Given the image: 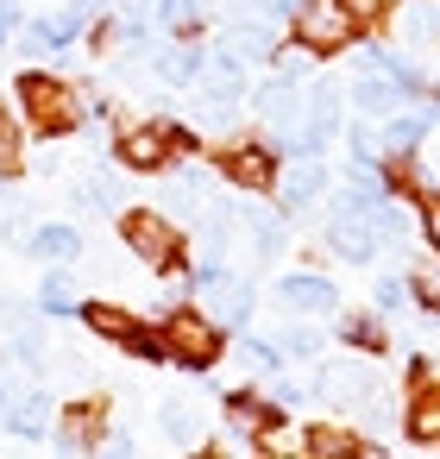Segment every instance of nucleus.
<instances>
[{
  "label": "nucleus",
  "mask_w": 440,
  "mask_h": 459,
  "mask_svg": "<svg viewBox=\"0 0 440 459\" xmlns=\"http://www.w3.org/2000/svg\"><path fill=\"white\" fill-rule=\"evenodd\" d=\"M402 239L409 233L384 202H371L365 214H327V252L346 264H371V258H384V246H402Z\"/></svg>",
  "instance_id": "obj_1"
},
{
  "label": "nucleus",
  "mask_w": 440,
  "mask_h": 459,
  "mask_svg": "<svg viewBox=\"0 0 440 459\" xmlns=\"http://www.w3.org/2000/svg\"><path fill=\"white\" fill-rule=\"evenodd\" d=\"M164 346H170L177 365L208 371V365H220V352H227V327H220L208 308H170V315H164Z\"/></svg>",
  "instance_id": "obj_2"
},
{
  "label": "nucleus",
  "mask_w": 440,
  "mask_h": 459,
  "mask_svg": "<svg viewBox=\"0 0 440 459\" xmlns=\"http://www.w3.org/2000/svg\"><path fill=\"white\" fill-rule=\"evenodd\" d=\"M289 26H296V39H302L315 57L352 51V39H358V20L346 13V0H296Z\"/></svg>",
  "instance_id": "obj_3"
},
{
  "label": "nucleus",
  "mask_w": 440,
  "mask_h": 459,
  "mask_svg": "<svg viewBox=\"0 0 440 459\" xmlns=\"http://www.w3.org/2000/svg\"><path fill=\"white\" fill-rule=\"evenodd\" d=\"M120 239H126V252H133L139 264H151V271H164V264H177V258H183L177 221H170L164 208H133V214L120 221Z\"/></svg>",
  "instance_id": "obj_4"
},
{
  "label": "nucleus",
  "mask_w": 440,
  "mask_h": 459,
  "mask_svg": "<svg viewBox=\"0 0 440 459\" xmlns=\"http://www.w3.org/2000/svg\"><path fill=\"white\" fill-rule=\"evenodd\" d=\"M20 101H26V120L39 133H70L82 120V101L70 95V82L57 76H20Z\"/></svg>",
  "instance_id": "obj_5"
},
{
  "label": "nucleus",
  "mask_w": 440,
  "mask_h": 459,
  "mask_svg": "<svg viewBox=\"0 0 440 459\" xmlns=\"http://www.w3.org/2000/svg\"><path fill=\"white\" fill-rule=\"evenodd\" d=\"M239 95H246V57L239 51H214L202 64V120H227Z\"/></svg>",
  "instance_id": "obj_6"
},
{
  "label": "nucleus",
  "mask_w": 440,
  "mask_h": 459,
  "mask_svg": "<svg viewBox=\"0 0 440 459\" xmlns=\"http://www.w3.org/2000/svg\"><path fill=\"white\" fill-rule=\"evenodd\" d=\"M195 290H202V308L233 333V327H246L252 321V283L246 277H227V271H208V277H195Z\"/></svg>",
  "instance_id": "obj_7"
},
{
  "label": "nucleus",
  "mask_w": 440,
  "mask_h": 459,
  "mask_svg": "<svg viewBox=\"0 0 440 459\" xmlns=\"http://www.w3.org/2000/svg\"><path fill=\"white\" fill-rule=\"evenodd\" d=\"M114 152H120L126 170H170V158H177L170 126H126V133L114 139Z\"/></svg>",
  "instance_id": "obj_8"
},
{
  "label": "nucleus",
  "mask_w": 440,
  "mask_h": 459,
  "mask_svg": "<svg viewBox=\"0 0 440 459\" xmlns=\"http://www.w3.org/2000/svg\"><path fill=\"white\" fill-rule=\"evenodd\" d=\"M220 177H227L233 189L264 195V189L277 183V158H271L264 145H233V152H220Z\"/></svg>",
  "instance_id": "obj_9"
},
{
  "label": "nucleus",
  "mask_w": 440,
  "mask_h": 459,
  "mask_svg": "<svg viewBox=\"0 0 440 459\" xmlns=\"http://www.w3.org/2000/svg\"><path fill=\"white\" fill-rule=\"evenodd\" d=\"M327 195V170H321V158H289V170L277 177V202H283V214H302V208H315Z\"/></svg>",
  "instance_id": "obj_10"
},
{
  "label": "nucleus",
  "mask_w": 440,
  "mask_h": 459,
  "mask_svg": "<svg viewBox=\"0 0 440 459\" xmlns=\"http://www.w3.org/2000/svg\"><path fill=\"white\" fill-rule=\"evenodd\" d=\"M252 101H258L264 126H271L277 139H283V133H296V120H302V95H296V82H289V76L258 82V89H252Z\"/></svg>",
  "instance_id": "obj_11"
},
{
  "label": "nucleus",
  "mask_w": 440,
  "mask_h": 459,
  "mask_svg": "<svg viewBox=\"0 0 440 459\" xmlns=\"http://www.w3.org/2000/svg\"><path fill=\"white\" fill-rule=\"evenodd\" d=\"M277 302L296 308V315H327V308L340 302V290H333L327 277H315V271H289V277L277 283Z\"/></svg>",
  "instance_id": "obj_12"
},
{
  "label": "nucleus",
  "mask_w": 440,
  "mask_h": 459,
  "mask_svg": "<svg viewBox=\"0 0 440 459\" xmlns=\"http://www.w3.org/2000/svg\"><path fill=\"white\" fill-rule=\"evenodd\" d=\"M283 409L271 403V396H258V390H233L227 396V428L239 434V446H258V434H264V421H277Z\"/></svg>",
  "instance_id": "obj_13"
},
{
  "label": "nucleus",
  "mask_w": 440,
  "mask_h": 459,
  "mask_svg": "<svg viewBox=\"0 0 440 459\" xmlns=\"http://www.w3.org/2000/svg\"><path fill=\"white\" fill-rule=\"evenodd\" d=\"M101 428H108V403L89 396V403H76V409L64 415L57 446H64V453H95V446H101Z\"/></svg>",
  "instance_id": "obj_14"
},
{
  "label": "nucleus",
  "mask_w": 440,
  "mask_h": 459,
  "mask_svg": "<svg viewBox=\"0 0 440 459\" xmlns=\"http://www.w3.org/2000/svg\"><path fill=\"white\" fill-rule=\"evenodd\" d=\"M346 101H352L365 120H390V114H396V101H402V89H396L384 70H358V76H352V89H346Z\"/></svg>",
  "instance_id": "obj_15"
},
{
  "label": "nucleus",
  "mask_w": 440,
  "mask_h": 459,
  "mask_svg": "<svg viewBox=\"0 0 440 459\" xmlns=\"http://www.w3.org/2000/svg\"><path fill=\"white\" fill-rule=\"evenodd\" d=\"M402 434L421 440V446H440V384H434V377L415 384V396H409V409H402Z\"/></svg>",
  "instance_id": "obj_16"
},
{
  "label": "nucleus",
  "mask_w": 440,
  "mask_h": 459,
  "mask_svg": "<svg viewBox=\"0 0 440 459\" xmlns=\"http://www.w3.org/2000/svg\"><path fill=\"white\" fill-rule=\"evenodd\" d=\"M26 252H32V258H45V264H76V252H82V233H76L70 221H51V227H32Z\"/></svg>",
  "instance_id": "obj_17"
},
{
  "label": "nucleus",
  "mask_w": 440,
  "mask_h": 459,
  "mask_svg": "<svg viewBox=\"0 0 440 459\" xmlns=\"http://www.w3.org/2000/svg\"><path fill=\"white\" fill-rule=\"evenodd\" d=\"M220 39H227L239 57H252V64H271V57H277V32H271V20H233Z\"/></svg>",
  "instance_id": "obj_18"
},
{
  "label": "nucleus",
  "mask_w": 440,
  "mask_h": 459,
  "mask_svg": "<svg viewBox=\"0 0 440 459\" xmlns=\"http://www.w3.org/2000/svg\"><path fill=\"white\" fill-rule=\"evenodd\" d=\"M202 64H208V57H202L195 45H158V51H151V70H158V82H170V89L195 82Z\"/></svg>",
  "instance_id": "obj_19"
},
{
  "label": "nucleus",
  "mask_w": 440,
  "mask_h": 459,
  "mask_svg": "<svg viewBox=\"0 0 440 459\" xmlns=\"http://www.w3.org/2000/svg\"><path fill=\"white\" fill-rule=\"evenodd\" d=\"M321 390H327V396H352V409H365V403L377 396L371 365H327V371H321Z\"/></svg>",
  "instance_id": "obj_20"
},
{
  "label": "nucleus",
  "mask_w": 440,
  "mask_h": 459,
  "mask_svg": "<svg viewBox=\"0 0 440 459\" xmlns=\"http://www.w3.org/2000/svg\"><path fill=\"white\" fill-rule=\"evenodd\" d=\"M70 202H76L82 214H114V208H120V183H114L108 170H89V177L70 189Z\"/></svg>",
  "instance_id": "obj_21"
},
{
  "label": "nucleus",
  "mask_w": 440,
  "mask_h": 459,
  "mask_svg": "<svg viewBox=\"0 0 440 459\" xmlns=\"http://www.w3.org/2000/svg\"><path fill=\"white\" fill-rule=\"evenodd\" d=\"M82 321H89V327H95L101 340H114V346H126V333L139 327V321H133V315H126L120 302H82Z\"/></svg>",
  "instance_id": "obj_22"
},
{
  "label": "nucleus",
  "mask_w": 440,
  "mask_h": 459,
  "mask_svg": "<svg viewBox=\"0 0 440 459\" xmlns=\"http://www.w3.org/2000/svg\"><path fill=\"white\" fill-rule=\"evenodd\" d=\"M13 434H20V440H45V434H51V396H45V390H26V396H20Z\"/></svg>",
  "instance_id": "obj_23"
},
{
  "label": "nucleus",
  "mask_w": 440,
  "mask_h": 459,
  "mask_svg": "<svg viewBox=\"0 0 440 459\" xmlns=\"http://www.w3.org/2000/svg\"><path fill=\"white\" fill-rule=\"evenodd\" d=\"M158 434H164L170 446H202V421H195V409H183L177 396L158 409Z\"/></svg>",
  "instance_id": "obj_24"
},
{
  "label": "nucleus",
  "mask_w": 440,
  "mask_h": 459,
  "mask_svg": "<svg viewBox=\"0 0 440 459\" xmlns=\"http://www.w3.org/2000/svg\"><path fill=\"white\" fill-rule=\"evenodd\" d=\"M308 453H321V459H352V453H377V446H365V440L346 434V428H308Z\"/></svg>",
  "instance_id": "obj_25"
},
{
  "label": "nucleus",
  "mask_w": 440,
  "mask_h": 459,
  "mask_svg": "<svg viewBox=\"0 0 440 459\" xmlns=\"http://www.w3.org/2000/svg\"><path fill=\"white\" fill-rule=\"evenodd\" d=\"M340 333H346V346H352V352H365V359H377V352H384V321H377V315H346V321H340Z\"/></svg>",
  "instance_id": "obj_26"
},
{
  "label": "nucleus",
  "mask_w": 440,
  "mask_h": 459,
  "mask_svg": "<svg viewBox=\"0 0 440 459\" xmlns=\"http://www.w3.org/2000/svg\"><path fill=\"white\" fill-rule=\"evenodd\" d=\"M402 39L409 45H440V7H427V0L402 7Z\"/></svg>",
  "instance_id": "obj_27"
},
{
  "label": "nucleus",
  "mask_w": 440,
  "mask_h": 459,
  "mask_svg": "<svg viewBox=\"0 0 440 459\" xmlns=\"http://www.w3.org/2000/svg\"><path fill=\"white\" fill-rule=\"evenodd\" d=\"M246 233H252L258 258H277V252H283V239H289V233H283V221H277V214H258V208L246 214Z\"/></svg>",
  "instance_id": "obj_28"
},
{
  "label": "nucleus",
  "mask_w": 440,
  "mask_h": 459,
  "mask_svg": "<svg viewBox=\"0 0 440 459\" xmlns=\"http://www.w3.org/2000/svg\"><path fill=\"white\" fill-rule=\"evenodd\" d=\"M39 308H45V315H76V308H82V302H76V283H70L64 271H51V277L39 283Z\"/></svg>",
  "instance_id": "obj_29"
},
{
  "label": "nucleus",
  "mask_w": 440,
  "mask_h": 459,
  "mask_svg": "<svg viewBox=\"0 0 440 459\" xmlns=\"http://www.w3.org/2000/svg\"><path fill=\"white\" fill-rule=\"evenodd\" d=\"M258 446H264V453H283V459H296V453H308V428H283V415H277V421H264Z\"/></svg>",
  "instance_id": "obj_30"
},
{
  "label": "nucleus",
  "mask_w": 440,
  "mask_h": 459,
  "mask_svg": "<svg viewBox=\"0 0 440 459\" xmlns=\"http://www.w3.org/2000/svg\"><path fill=\"white\" fill-rule=\"evenodd\" d=\"M151 20L164 32H195L202 26V7H195V0H151Z\"/></svg>",
  "instance_id": "obj_31"
},
{
  "label": "nucleus",
  "mask_w": 440,
  "mask_h": 459,
  "mask_svg": "<svg viewBox=\"0 0 440 459\" xmlns=\"http://www.w3.org/2000/svg\"><path fill=\"white\" fill-rule=\"evenodd\" d=\"M0 177H20V126L7 108H0Z\"/></svg>",
  "instance_id": "obj_32"
},
{
  "label": "nucleus",
  "mask_w": 440,
  "mask_h": 459,
  "mask_svg": "<svg viewBox=\"0 0 440 459\" xmlns=\"http://www.w3.org/2000/svg\"><path fill=\"white\" fill-rule=\"evenodd\" d=\"M308 64H315V51L296 39V45H277V76H289V82H302L308 76Z\"/></svg>",
  "instance_id": "obj_33"
},
{
  "label": "nucleus",
  "mask_w": 440,
  "mask_h": 459,
  "mask_svg": "<svg viewBox=\"0 0 440 459\" xmlns=\"http://www.w3.org/2000/svg\"><path fill=\"white\" fill-rule=\"evenodd\" d=\"M126 352H133V359H170L164 327H133V333H126Z\"/></svg>",
  "instance_id": "obj_34"
},
{
  "label": "nucleus",
  "mask_w": 440,
  "mask_h": 459,
  "mask_svg": "<svg viewBox=\"0 0 440 459\" xmlns=\"http://www.w3.org/2000/svg\"><path fill=\"white\" fill-rule=\"evenodd\" d=\"M277 346H283V359H321V333L315 327H289Z\"/></svg>",
  "instance_id": "obj_35"
},
{
  "label": "nucleus",
  "mask_w": 440,
  "mask_h": 459,
  "mask_svg": "<svg viewBox=\"0 0 440 459\" xmlns=\"http://www.w3.org/2000/svg\"><path fill=\"white\" fill-rule=\"evenodd\" d=\"M239 359H246L252 371H277V365H283V346H277V340H246Z\"/></svg>",
  "instance_id": "obj_36"
},
{
  "label": "nucleus",
  "mask_w": 440,
  "mask_h": 459,
  "mask_svg": "<svg viewBox=\"0 0 440 459\" xmlns=\"http://www.w3.org/2000/svg\"><path fill=\"white\" fill-rule=\"evenodd\" d=\"M409 296H415L421 308H434V315H440V264L415 271V277H409Z\"/></svg>",
  "instance_id": "obj_37"
},
{
  "label": "nucleus",
  "mask_w": 440,
  "mask_h": 459,
  "mask_svg": "<svg viewBox=\"0 0 440 459\" xmlns=\"http://www.w3.org/2000/svg\"><path fill=\"white\" fill-rule=\"evenodd\" d=\"M396 308H409V283L402 277H384L377 283V315H396Z\"/></svg>",
  "instance_id": "obj_38"
},
{
  "label": "nucleus",
  "mask_w": 440,
  "mask_h": 459,
  "mask_svg": "<svg viewBox=\"0 0 440 459\" xmlns=\"http://www.w3.org/2000/svg\"><path fill=\"white\" fill-rule=\"evenodd\" d=\"M421 239L427 252H440V195H421Z\"/></svg>",
  "instance_id": "obj_39"
},
{
  "label": "nucleus",
  "mask_w": 440,
  "mask_h": 459,
  "mask_svg": "<svg viewBox=\"0 0 440 459\" xmlns=\"http://www.w3.org/2000/svg\"><path fill=\"white\" fill-rule=\"evenodd\" d=\"M390 7H396V0H346V13H352L358 26H371V20H384Z\"/></svg>",
  "instance_id": "obj_40"
},
{
  "label": "nucleus",
  "mask_w": 440,
  "mask_h": 459,
  "mask_svg": "<svg viewBox=\"0 0 440 459\" xmlns=\"http://www.w3.org/2000/svg\"><path fill=\"white\" fill-rule=\"evenodd\" d=\"M13 409H20V396H13V384H0V428H13Z\"/></svg>",
  "instance_id": "obj_41"
},
{
  "label": "nucleus",
  "mask_w": 440,
  "mask_h": 459,
  "mask_svg": "<svg viewBox=\"0 0 440 459\" xmlns=\"http://www.w3.org/2000/svg\"><path fill=\"white\" fill-rule=\"evenodd\" d=\"M271 403H277V409H296V403H302V390H296V384H277V390H271Z\"/></svg>",
  "instance_id": "obj_42"
},
{
  "label": "nucleus",
  "mask_w": 440,
  "mask_h": 459,
  "mask_svg": "<svg viewBox=\"0 0 440 459\" xmlns=\"http://www.w3.org/2000/svg\"><path fill=\"white\" fill-rule=\"evenodd\" d=\"M108 7H114V0H76V13H82V26H89V20H101Z\"/></svg>",
  "instance_id": "obj_43"
},
{
  "label": "nucleus",
  "mask_w": 440,
  "mask_h": 459,
  "mask_svg": "<svg viewBox=\"0 0 440 459\" xmlns=\"http://www.w3.org/2000/svg\"><path fill=\"white\" fill-rule=\"evenodd\" d=\"M0 26H7V32L20 26V0H0Z\"/></svg>",
  "instance_id": "obj_44"
},
{
  "label": "nucleus",
  "mask_w": 440,
  "mask_h": 459,
  "mask_svg": "<svg viewBox=\"0 0 440 459\" xmlns=\"http://www.w3.org/2000/svg\"><path fill=\"white\" fill-rule=\"evenodd\" d=\"M0 45H7V26H0Z\"/></svg>",
  "instance_id": "obj_45"
}]
</instances>
